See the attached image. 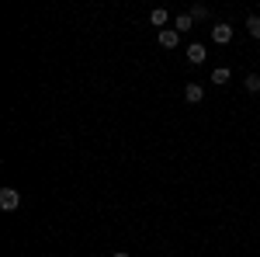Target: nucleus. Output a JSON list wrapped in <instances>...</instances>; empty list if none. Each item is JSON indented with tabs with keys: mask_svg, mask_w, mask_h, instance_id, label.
Masks as SVG:
<instances>
[{
	"mask_svg": "<svg viewBox=\"0 0 260 257\" xmlns=\"http://www.w3.org/2000/svg\"><path fill=\"white\" fill-rule=\"evenodd\" d=\"M18 205H21L18 188H4V191H0V209H4V212H14Z\"/></svg>",
	"mask_w": 260,
	"mask_h": 257,
	"instance_id": "nucleus-1",
	"label": "nucleus"
},
{
	"mask_svg": "<svg viewBox=\"0 0 260 257\" xmlns=\"http://www.w3.org/2000/svg\"><path fill=\"white\" fill-rule=\"evenodd\" d=\"M212 39H215V45H229V42H233V24L219 21V24L212 28Z\"/></svg>",
	"mask_w": 260,
	"mask_h": 257,
	"instance_id": "nucleus-2",
	"label": "nucleus"
},
{
	"mask_svg": "<svg viewBox=\"0 0 260 257\" xmlns=\"http://www.w3.org/2000/svg\"><path fill=\"white\" fill-rule=\"evenodd\" d=\"M177 42H180L177 28H163V32H160V45H163V49H177Z\"/></svg>",
	"mask_w": 260,
	"mask_h": 257,
	"instance_id": "nucleus-3",
	"label": "nucleus"
},
{
	"mask_svg": "<svg viewBox=\"0 0 260 257\" xmlns=\"http://www.w3.org/2000/svg\"><path fill=\"white\" fill-rule=\"evenodd\" d=\"M187 63H191V66H201V63H205V45L191 42V45H187Z\"/></svg>",
	"mask_w": 260,
	"mask_h": 257,
	"instance_id": "nucleus-4",
	"label": "nucleus"
},
{
	"mask_svg": "<svg viewBox=\"0 0 260 257\" xmlns=\"http://www.w3.org/2000/svg\"><path fill=\"white\" fill-rule=\"evenodd\" d=\"M201 98H205L201 83H187V87H184V101H187V104H201Z\"/></svg>",
	"mask_w": 260,
	"mask_h": 257,
	"instance_id": "nucleus-5",
	"label": "nucleus"
},
{
	"mask_svg": "<svg viewBox=\"0 0 260 257\" xmlns=\"http://www.w3.org/2000/svg\"><path fill=\"white\" fill-rule=\"evenodd\" d=\"M149 21H153V24H156V28H160V32H163V24H167V21H170V14H167V11H163V7H156V11H153V14H149Z\"/></svg>",
	"mask_w": 260,
	"mask_h": 257,
	"instance_id": "nucleus-6",
	"label": "nucleus"
},
{
	"mask_svg": "<svg viewBox=\"0 0 260 257\" xmlns=\"http://www.w3.org/2000/svg\"><path fill=\"white\" fill-rule=\"evenodd\" d=\"M174 28H177V32H187V28H194V18H191V14H177Z\"/></svg>",
	"mask_w": 260,
	"mask_h": 257,
	"instance_id": "nucleus-7",
	"label": "nucleus"
},
{
	"mask_svg": "<svg viewBox=\"0 0 260 257\" xmlns=\"http://www.w3.org/2000/svg\"><path fill=\"white\" fill-rule=\"evenodd\" d=\"M243 83H246V91H250V94H260V73H250Z\"/></svg>",
	"mask_w": 260,
	"mask_h": 257,
	"instance_id": "nucleus-8",
	"label": "nucleus"
},
{
	"mask_svg": "<svg viewBox=\"0 0 260 257\" xmlns=\"http://www.w3.org/2000/svg\"><path fill=\"white\" fill-rule=\"evenodd\" d=\"M229 77H233V73H229L225 66H219V70L212 73V83H229Z\"/></svg>",
	"mask_w": 260,
	"mask_h": 257,
	"instance_id": "nucleus-9",
	"label": "nucleus"
},
{
	"mask_svg": "<svg viewBox=\"0 0 260 257\" xmlns=\"http://www.w3.org/2000/svg\"><path fill=\"white\" fill-rule=\"evenodd\" d=\"M246 32L253 35V39H260V18L253 14V18H246Z\"/></svg>",
	"mask_w": 260,
	"mask_h": 257,
	"instance_id": "nucleus-10",
	"label": "nucleus"
},
{
	"mask_svg": "<svg viewBox=\"0 0 260 257\" xmlns=\"http://www.w3.org/2000/svg\"><path fill=\"white\" fill-rule=\"evenodd\" d=\"M191 18H194V21H208V7H205V4H198V7L191 11Z\"/></svg>",
	"mask_w": 260,
	"mask_h": 257,
	"instance_id": "nucleus-11",
	"label": "nucleus"
},
{
	"mask_svg": "<svg viewBox=\"0 0 260 257\" xmlns=\"http://www.w3.org/2000/svg\"><path fill=\"white\" fill-rule=\"evenodd\" d=\"M115 257H128V254H125V250H118V254H115Z\"/></svg>",
	"mask_w": 260,
	"mask_h": 257,
	"instance_id": "nucleus-12",
	"label": "nucleus"
}]
</instances>
